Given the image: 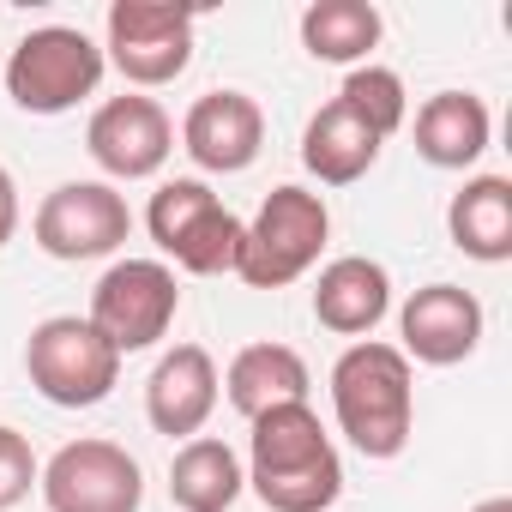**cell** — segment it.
I'll return each mask as SVG.
<instances>
[{
	"mask_svg": "<svg viewBox=\"0 0 512 512\" xmlns=\"http://www.w3.org/2000/svg\"><path fill=\"white\" fill-rule=\"evenodd\" d=\"M181 314V284L163 260H115L97 290H91V326L103 332V344L115 356H133V350H151L169 338Z\"/></svg>",
	"mask_w": 512,
	"mask_h": 512,
	"instance_id": "cell-6",
	"label": "cell"
},
{
	"mask_svg": "<svg viewBox=\"0 0 512 512\" xmlns=\"http://www.w3.org/2000/svg\"><path fill=\"white\" fill-rule=\"evenodd\" d=\"M482 302L464 290V284H422L404 308H398V350L404 362H422V368H452L464 356H476L482 344Z\"/></svg>",
	"mask_w": 512,
	"mask_h": 512,
	"instance_id": "cell-11",
	"label": "cell"
},
{
	"mask_svg": "<svg viewBox=\"0 0 512 512\" xmlns=\"http://www.w3.org/2000/svg\"><path fill=\"white\" fill-rule=\"evenodd\" d=\"M19 235V181L0 169V247Z\"/></svg>",
	"mask_w": 512,
	"mask_h": 512,
	"instance_id": "cell-24",
	"label": "cell"
},
{
	"mask_svg": "<svg viewBox=\"0 0 512 512\" xmlns=\"http://www.w3.org/2000/svg\"><path fill=\"white\" fill-rule=\"evenodd\" d=\"M217 398H223V386H217V362H211L205 344L163 350L157 368H151V380H145V416L169 440H193L211 422Z\"/></svg>",
	"mask_w": 512,
	"mask_h": 512,
	"instance_id": "cell-13",
	"label": "cell"
},
{
	"mask_svg": "<svg viewBox=\"0 0 512 512\" xmlns=\"http://www.w3.org/2000/svg\"><path fill=\"white\" fill-rule=\"evenodd\" d=\"M332 416L362 458H398L416 428V374L398 344L362 338L332 362Z\"/></svg>",
	"mask_w": 512,
	"mask_h": 512,
	"instance_id": "cell-2",
	"label": "cell"
},
{
	"mask_svg": "<svg viewBox=\"0 0 512 512\" xmlns=\"http://www.w3.org/2000/svg\"><path fill=\"white\" fill-rule=\"evenodd\" d=\"M37 476H43V464H37L31 440H25L19 428L0 422V512H13V506L37 488Z\"/></svg>",
	"mask_w": 512,
	"mask_h": 512,
	"instance_id": "cell-23",
	"label": "cell"
},
{
	"mask_svg": "<svg viewBox=\"0 0 512 512\" xmlns=\"http://www.w3.org/2000/svg\"><path fill=\"white\" fill-rule=\"evenodd\" d=\"M470 512H512V500H506V494H494V500H482V506H470Z\"/></svg>",
	"mask_w": 512,
	"mask_h": 512,
	"instance_id": "cell-25",
	"label": "cell"
},
{
	"mask_svg": "<svg viewBox=\"0 0 512 512\" xmlns=\"http://www.w3.org/2000/svg\"><path fill=\"white\" fill-rule=\"evenodd\" d=\"M37 488H43L49 512H139L145 470L115 440H67L43 464Z\"/></svg>",
	"mask_w": 512,
	"mask_h": 512,
	"instance_id": "cell-8",
	"label": "cell"
},
{
	"mask_svg": "<svg viewBox=\"0 0 512 512\" xmlns=\"http://www.w3.org/2000/svg\"><path fill=\"white\" fill-rule=\"evenodd\" d=\"M85 151H91V163H97L109 181H151V175L169 163V151H175V121L163 115L157 97L127 91V97H109V103L91 115Z\"/></svg>",
	"mask_w": 512,
	"mask_h": 512,
	"instance_id": "cell-10",
	"label": "cell"
},
{
	"mask_svg": "<svg viewBox=\"0 0 512 512\" xmlns=\"http://www.w3.org/2000/svg\"><path fill=\"white\" fill-rule=\"evenodd\" d=\"M247 488L272 512H332L344 494V458L314 404H278L247 422Z\"/></svg>",
	"mask_w": 512,
	"mask_h": 512,
	"instance_id": "cell-1",
	"label": "cell"
},
{
	"mask_svg": "<svg viewBox=\"0 0 512 512\" xmlns=\"http://www.w3.org/2000/svg\"><path fill=\"white\" fill-rule=\"evenodd\" d=\"M446 235L464 260L506 266L512 260V181L506 175H470L446 205Z\"/></svg>",
	"mask_w": 512,
	"mask_h": 512,
	"instance_id": "cell-16",
	"label": "cell"
},
{
	"mask_svg": "<svg viewBox=\"0 0 512 512\" xmlns=\"http://www.w3.org/2000/svg\"><path fill=\"white\" fill-rule=\"evenodd\" d=\"M103 73H109L103 43H91L73 25H43L7 55V97L25 115H67L85 97H97Z\"/></svg>",
	"mask_w": 512,
	"mask_h": 512,
	"instance_id": "cell-4",
	"label": "cell"
},
{
	"mask_svg": "<svg viewBox=\"0 0 512 512\" xmlns=\"http://www.w3.org/2000/svg\"><path fill=\"white\" fill-rule=\"evenodd\" d=\"M217 386H223L229 410L253 422V416H266V410H278V404H308L314 374H308L302 350H290V344H247V350H235V362L217 374Z\"/></svg>",
	"mask_w": 512,
	"mask_h": 512,
	"instance_id": "cell-15",
	"label": "cell"
},
{
	"mask_svg": "<svg viewBox=\"0 0 512 512\" xmlns=\"http://www.w3.org/2000/svg\"><path fill=\"white\" fill-rule=\"evenodd\" d=\"M302 163L320 187H350L362 181L374 163H380V139L344 109V103H326L308 127H302Z\"/></svg>",
	"mask_w": 512,
	"mask_h": 512,
	"instance_id": "cell-19",
	"label": "cell"
},
{
	"mask_svg": "<svg viewBox=\"0 0 512 512\" xmlns=\"http://www.w3.org/2000/svg\"><path fill=\"white\" fill-rule=\"evenodd\" d=\"M103 61L139 91L175 85L193 61V13L169 0H115L103 19Z\"/></svg>",
	"mask_w": 512,
	"mask_h": 512,
	"instance_id": "cell-7",
	"label": "cell"
},
{
	"mask_svg": "<svg viewBox=\"0 0 512 512\" xmlns=\"http://www.w3.org/2000/svg\"><path fill=\"white\" fill-rule=\"evenodd\" d=\"M247 488V470L235 458V446L211 440V434H193L181 440V452L169 458V500L181 512H229Z\"/></svg>",
	"mask_w": 512,
	"mask_h": 512,
	"instance_id": "cell-18",
	"label": "cell"
},
{
	"mask_svg": "<svg viewBox=\"0 0 512 512\" xmlns=\"http://www.w3.org/2000/svg\"><path fill=\"white\" fill-rule=\"evenodd\" d=\"M181 151L205 175H241L266 151V115L247 91H205L181 121Z\"/></svg>",
	"mask_w": 512,
	"mask_h": 512,
	"instance_id": "cell-12",
	"label": "cell"
},
{
	"mask_svg": "<svg viewBox=\"0 0 512 512\" xmlns=\"http://www.w3.org/2000/svg\"><path fill=\"white\" fill-rule=\"evenodd\" d=\"M332 103H344L380 145L410 121V91H404V79L392 73V67H374V61H362V67H350L344 73V85H338V97Z\"/></svg>",
	"mask_w": 512,
	"mask_h": 512,
	"instance_id": "cell-21",
	"label": "cell"
},
{
	"mask_svg": "<svg viewBox=\"0 0 512 512\" xmlns=\"http://www.w3.org/2000/svg\"><path fill=\"white\" fill-rule=\"evenodd\" d=\"M392 314V278L380 260H368V253H344V260H332L314 284V320L338 338H368L380 320Z\"/></svg>",
	"mask_w": 512,
	"mask_h": 512,
	"instance_id": "cell-14",
	"label": "cell"
},
{
	"mask_svg": "<svg viewBox=\"0 0 512 512\" xmlns=\"http://www.w3.org/2000/svg\"><path fill=\"white\" fill-rule=\"evenodd\" d=\"M494 139V115L476 91H434L416 109V157L434 169H470Z\"/></svg>",
	"mask_w": 512,
	"mask_h": 512,
	"instance_id": "cell-17",
	"label": "cell"
},
{
	"mask_svg": "<svg viewBox=\"0 0 512 512\" xmlns=\"http://www.w3.org/2000/svg\"><path fill=\"white\" fill-rule=\"evenodd\" d=\"M31 235L49 260H109L133 235V211L109 181H61L55 193H43Z\"/></svg>",
	"mask_w": 512,
	"mask_h": 512,
	"instance_id": "cell-9",
	"label": "cell"
},
{
	"mask_svg": "<svg viewBox=\"0 0 512 512\" xmlns=\"http://www.w3.org/2000/svg\"><path fill=\"white\" fill-rule=\"evenodd\" d=\"M25 374L55 410H91L121 386V356L103 344V332L79 314H55L31 326L25 344Z\"/></svg>",
	"mask_w": 512,
	"mask_h": 512,
	"instance_id": "cell-5",
	"label": "cell"
},
{
	"mask_svg": "<svg viewBox=\"0 0 512 512\" xmlns=\"http://www.w3.org/2000/svg\"><path fill=\"white\" fill-rule=\"evenodd\" d=\"M380 7L374 0H314L302 13V49L326 67H362L380 49Z\"/></svg>",
	"mask_w": 512,
	"mask_h": 512,
	"instance_id": "cell-20",
	"label": "cell"
},
{
	"mask_svg": "<svg viewBox=\"0 0 512 512\" xmlns=\"http://www.w3.org/2000/svg\"><path fill=\"white\" fill-rule=\"evenodd\" d=\"M332 241V211L308 187H272L266 205L241 223V260L235 278L247 290H284L320 266V253Z\"/></svg>",
	"mask_w": 512,
	"mask_h": 512,
	"instance_id": "cell-3",
	"label": "cell"
},
{
	"mask_svg": "<svg viewBox=\"0 0 512 512\" xmlns=\"http://www.w3.org/2000/svg\"><path fill=\"white\" fill-rule=\"evenodd\" d=\"M169 260H175L181 272H193V278H223V272H235V260H241V217H235L229 205H211V211L169 247Z\"/></svg>",
	"mask_w": 512,
	"mask_h": 512,
	"instance_id": "cell-22",
	"label": "cell"
}]
</instances>
